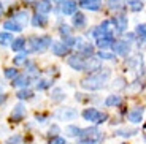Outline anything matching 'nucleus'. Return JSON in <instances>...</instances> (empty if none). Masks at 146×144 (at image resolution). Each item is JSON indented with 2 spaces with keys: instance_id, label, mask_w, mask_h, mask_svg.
<instances>
[{
  "instance_id": "c03bdc74",
  "label": "nucleus",
  "mask_w": 146,
  "mask_h": 144,
  "mask_svg": "<svg viewBox=\"0 0 146 144\" xmlns=\"http://www.w3.org/2000/svg\"><path fill=\"white\" fill-rule=\"evenodd\" d=\"M125 81H124V78H117L116 79V84H113V87H117V89H121V87H125Z\"/></svg>"
},
{
  "instance_id": "a19ab883",
  "label": "nucleus",
  "mask_w": 146,
  "mask_h": 144,
  "mask_svg": "<svg viewBox=\"0 0 146 144\" xmlns=\"http://www.w3.org/2000/svg\"><path fill=\"white\" fill-rule=\"evenodd\" d=\"M24 67H26V70H27V73H29V75H33V73H36V68H35V63H33V62L27 60L26 63H24Z\"/></svg>"
},
{
  "instance_id": "a878e982",
  "label": "nucleus",
  "mask_w": 146,
  "mask_h": 144,
  "mask_svg": "<svg viewBox=\"0 0 146 144\" xmlns=\"http://www.w3.org/2000/svg\"><path fill=\"white\" fill-rule=\"evenodd\" d=\"M51 100L56 101V103H60V101H64V100H65V92H64L62 89L56 87V89L51 92Z\"/></svg>"
},
{
  "instance_id": "aec40b11",
  "label": "nucleus",
  "mask_w": 146,
  "mask_h": 144,
  "mask_svg": "<svg viewBox=\"0 0 146 144\" xmlns=\"http://www.w3.org/2000/svg\"><path fill=\"white\" fill-rule=\"evenodd\" d=\"M73 27H76V29H83L84 25H86V16L83 15V13H80V11H76V13H73Z\"/></svg>"
},
{
  "instance_id": "e433bc0d",
  "label": "nucleus",
  "mask_w": 146,
  "mask_h": 144,
  "mask_svg": "<svg viewBox=\"0 0 146 144\" xmlns=\"http://www.w3.org/2000/svg\"><path fill=\"white\" fill-rule=\"evenodd\" d=\"M49 144H67L65 138L59 136V135H54V136L49 138Z\"/></svg>"
},
{
  "instance_id": "b1692460",
  "label": "nucleus",
  "mask_w": 146,
  "mask_h": 144,
  "mask_svg": "<svg viewBox=\"0 0 146 144\" xmlns=\"http://www.w3.org/2000/svg\"><path fill=\"white\" fill-rule=\"evenodd\" d=\"M11 19H15V21H18L19 24H27V21H29V13H27V10H21V11H16L15 15H13V18Z\"/></svg>"
},
{
  "instance_id": "7ed1b4c3",
  "label": "nucleus",
  "mask_w": 146,
  "mask_h": 144,
  "mask_svg": "<svg viewBox=\"0 0 146 144\" xmlns=\"http://www.w3.org/2000/svg\"><path fill=\"white\" fill-rule=\"evenodd\" d=\"M81 144H95L102 139V133L97 127H89V128H83L81 135L78 136Z\"/></svg>"
},
{
  "instance_id": "ea45409f",
  "label": "nucleus",
  "mask_w": 146,
  "mask_h": 144,
  "mask_svg": "<svg viewBox=\"0 0 146 144\" xmlns=\"http://www.w3.org/2000/svg\"><path fill=\"white\" fill-rule=\"evenodd\" d=\"M70 32H72V29H70L68 25H65V24H64V25H60V27H59V33L62 35V38H64V36H68V35H72V33H70Z\"/></svg>"
},
{
  "instance_id": "58836bf2",
  "label": "nucleus",
  "mask_w": 146,
  "mask_h": 144,
  "mask_svg": "<svg viewBox=\"0 0 146 144\" xmlns=\"http://www.w3.org/2000/svg\"><path fill=\"white\" fill-rule=\"evenodd\" d=\"M22 143V136L21 135H13L7 139V144H21Z\"/></svg>"
},
{
  "instance_id": "473e14b6",
  "label": "nucleus",
  "mask_w": 146,
  "mask_h": 144,
  "mask_svg": "<svg viewBox=\"0 0 146 144\" xmlns=\"http://www.w3.org/2000/svg\"><path fill=\"white\" fill-rule=\"evenodd\" d=\"M3 75H5V78H7V79H10V81H11V79H15L16 76L19 75V71L15 68V67H10V68H5Z\"/></svg>"
},
{
  "instance_id": "f8f14e48",
  "label": "nucleus",
  "mask_w": 146,
  "mask_h": 144,
  "mask_svg": "<svg viewBox=\"0 0 146 144\" xmlns=\"http://www.w3.org/2000/svg\"><path fill=\"white\" fill-rule=\"evenodd\" d=\"M11 86L13 87H27L32 81V76L30 75H18L15 79H11Z\"/></svg>"
},
{
  "instance_id": "49530a36",
  "label": "nucleus",
  "mask_w": 146,
  "mask_h": 144,
  "mask_svg": "<svg viewBox=\"0 0 146 144\" xmlns=\"http://www.w3.org/2000/svg\"><path fill=\"white\" fill-rule=\"evenodd\" d=\"M2 15H3V5L0 3V16H2Z\"/></svg>"
},
{
  "instance_id": "0eeeda50",
  "label": "nucleus",
  "mask_w": 146,
  "mask_h": 144,
  "mask_svg": "<svg viewBox=\"0 0 146 144\" xmlns=\"http://www.w3.org/2000/svg\"><path fill=\"white\" fill-rule=\"evenodd\" d=\"M111 49H113L114 55H127L129 52H130V43H129L127 40H119V41H114L113 46H111Z\"/></svg>"
},
{
  "instance_id": "cd10ccee",
  "label": "nucleus",
  "mask_w": 146,
  "mask_h": 144,
  "mask_svg": "<svg viewBox=\"0 0 146 144\" xmlns=\"http://www.w3.org/2000/svg\"><path fill=\"white\" fill-rule=\"evenodd\" d=\"M13 40L15 38L10 32H0V46H10Z\"/></svg>"
},
{
  "instance_id": "de8ad7c7",
  "label": "nucleus",
  "mask_w": 146,
  "mask_h": 144,
  "mask_svg": "<svg viewBox=\"0 0 146 144\" xmlns=\"http://www.w3.org/2000/svg\"><path fill=\"white\" fill-rule=\"evenodd\" d=\"M52 2H56V3H62L64 0H52Z\"/></svg>"
},
{
  "instance_id": "c85d7f7f",
  "label": "nucleus",
  "mask_w": 146,
  "mask_h": 144,
  "mask_svg": "<svg viewBox=\"0 0 146 144\" xmlns=\"http://www.w3.org/2000/svg\"><path fill=\"white\" fill-rule=\"evenodd\" d=\"M138 133V130H127V128H122V130H116L114 135L116 136H122V138H130V136H135Z\"/></svg>"
},
{
  "instance_id": "c9c22d12",
  "label": "nucleus",
  "mask_w": 146,
  "mask_h": 144,
  "mask_svg": "<svg viewBox=\"0 0 146 144\" xmlns=\"http://www.w3.org/2000/svg\"><path fill=\"white\" fill-rule=\"evenodd\" d=\"M135 33L141 38V40H146V24H138L137 25Z\"/></svg>"
},
{
  "instance_id": "bb28decb",
  "label": "nucleus",
  "mask_w": 146,
  "mask_h": 144,
  "mask_svg": "<svg viewBox=\"0 0 146 144\" xmlns=\"http://www.w3.org/2000/svg\"><path fill=\"white\" fill-rule=\"evenodd\" d=\"M81 130L83 128H80L76 125H68V127H65V135L70 138H78L81 135Z\"/></svg>"
},
{
  "instance_id": "7c9ffc66",
  "label": "nucleus",
  "mask_w": 146,
  "mask_h": 144,
  "mask_svg": "<svg viewBox=\"0 0 146 144\" xmlns=\"http://www.w3.org/2000/svg\"><path fill=\"white\" fill-rule=\"evenodd\" d=\"M129 8L132 11H141L143 10V2L141 0H129Z\"/></svg>"
},
{
  "instance_id": "9b49d317",
  "label": "nucleus",
  "mask_w": 146,
  "mask_h": 144,
  "mask_svg": "<svg viewBox=\"0 0 146 144\" xmlns=\"http://www.w3.org/2000/svg\"><path fill=\"white\" fill-rule=\"evenodd\" d=\"M102 68V60H100L99 57H94V55H91V57H88V60H86V68H84V71H97V70Z\"/></svg>"
},
{
  "instance_id": "423d86ee",
  "label": "nucleus",
  "mask_w": 146,
  "mask_h": 144,
  "mask_svg": "<svg viewBox=\"0 0 146 144\" xmlns=\"http://www.w3.org/2000/svg\"><path fill=\"white\" fill-rule=\"evenodd\" d=\"M86 60H88V57L84 54H81V52H78V54L68 57L67 63H68L70 68L76 70V71H84V68H86Z\"/></svg>"
},
{
  "instance_id": "f704fd0d",
  "label": "nucleus",
  "mask_w": 146,
  "mask_h": 144,
  "mask_svg": "<svg viewBox=\"0 0 146 144\" xmlns=\"http://www.w3.org/2000/svg\"><path fill=\"white\" fill-rule=\"evenodd\" d=\"M106 7L110 10H119L122 7V0H106Z\"/></svg>"
},
{
  "instance_id": "a18cd8bd",
  "label": "nucleus",
  "mask_w": 146,
  "mask_h": 144,
  "mask_svg": "<svg viewBox=\"0 0 146 144\" xmlns=\"http://www.w3.org/2000/svg\"><path fill=\"white\" fill-rule=\"evenodd\" d=\"M7 100H8V97H7V95H5V94H0V106H2V104H3Z\"/></svg>"
},
{
  "instance_id": "2f4dec72",
  "label": "nucleus",
  "mask_w": 146,
  "mask_h": 144,
  "mask_svg": "<svg viewBox=\"0 0 146 144\" xmlns=\"http://www.w3.org/2000/svg\"><path fill=\"white\" fill-rule=\"evenodd\" d=\"M52 86V79H40L36 83V90H46Z\"/></svg>"
},
{
  "instance_id": "6ab92c4d",
  "label": "nucleus",
  "mask_w": 146,
  "mask_h": 144,
  "mask_svg": "<svg viewBox=\"0 0 146 144\" xmlns=\"http://www.w3.org/2000/svg\"><path fill=\"white\" fill-rule=\"evenodd\" d=\"M5 30H8V32H22V29H24V25L19 24L18 21H15V19H8L7 22L3 24Z\"/></svg>"
},
{
  "instance_id": "dca6fc26",
  "label": "nucleus",
  "mask_w": 146,
  "mask_h": 144,
  "mask_svg": "<svg viewBox=\"0 0 146 144\" xmlns=\"http://www.w3.org/2000/svg\"><path fill=\"white\" fill-rule=\"evenodd\" d=\"M80 5L89 11H97L102 7V0H81Z\"/></svg>"
},
{
  "instance_id": "6e6552de",
  "label": "nucleus",
  "mask_w": 146,
  "mask_h": 144,
  "mask_svg": "<svg viewBox=\"0 0 146 144\" xmlns=\"http://www.w3.org/2000/svg\"><path fill=\"white\" fill-rule=\"evenodd\" d=\"M49 48H51V52L57 57H64L70 52V46H67L64 41H52Z\"/></svg>"
},
{
  "instance_id": "412c9836",
  "label": "nucleus",
  "mask_w": 146,
  "mask_h": 144,
  "mask_svg": "<svg viewBox=\"0 0 146 144\" xmlns=\"http://www.w3.org/2000/svg\"><path fill=\"white\" fill-rule=\"evenodd\" d=\"M30 24L33 25V27H44V25L48 24V18L46 15H41V13H36L35 16H33L32 19H30Z\"/></svg>"
},
{
  "instance_id": "ddd939ff",
  "label": "nucleus",
  "mask_w": 146,
  "mask_h": 144,
  "mask_svg": "<svg viewBox=\"0 0 146 144\" xmlns=\"http://www.w3.org/2000/svg\"><path fill=\"white\" fill-rule=\"evenodd\" d=\"M111 21H113V24H114V29H116L119 33H124L125 30H127L129 21H127V18H125V16H117V18L111 19Z\"/></svg>"
},
{
  "instance_id": "79ce46f5",
  "label": "nucleus",
  "mask_w": 146,
  "mask_h": 144,
  "mask_svg": "<svg viewBox=\"0 0 146 144\" xmlns=\"http://www.w3.org/2000/svg\"><path fill=\"white\" fill-rule=\"evenodd\" d=\"M57 133H60V128H59V125H56V124H52L51 127H49V136H54V135H57Z\"/></svg>"
},
{
  "instance_id": "4be33fe9",
  "label": "nucleus",
  "mask_w": 146,
  "mask_h": 144,
  "mask_svg": "<svg viewBox=\"0 0 146 144\" xmlns=\"http://www.w3.org/2000/svg\"><path fill=\"white\" fill-rule=\"evenodd\" d=\"M121 103H122V98H121V95H116V94L108 95L105 100V106H108V108H116Z\"/></svg>"
},
{
  "instance_id": "f03ea898",
  "label": "nucleus",
  "mask_w": 146,
  "mask_h": 144,
  "mask_svg": "<svg viewBox=\"0 0 146 144\" xmlns=\"http://www.w3.org/2000/svg\"><path fill=\"white\" fill-rule=\"evenodd\" d=\"M51 43H52V38L49 35H41V36L33 35L26 41V44H27L26 54H30V52H38V54H41V52H44L48 48L51 46Z\"/></svg>"
},
{
  "instance_id": "f3484780",
  "label": "nucleus",
  "mask_w": 146,
  "mask_h": 144,
  "mask_svg": "<svg viewBox=\"0 0 146 144\" xmlns=\"http://www.w3.org/2000/svg\"><path fill=\"white\" fill-rule=\"evenodd\" d=\"M99 29H100V32H102V36L103 35H113V32L116 29H114V24H113V21L111 19H106V21H103L102 24L99 25Z\"/></svg>"
},
{
  "instance_id": "f257e3e1",
  "label": "nucleus",
  "mask_w": 146,
  "mask_h": 144,
  "mask_svg": "<svg viewBox=\"0 0 146 144\" xmlns=\"http://www.w3.org/2000/svg\"><path fill=\"white\" fill-rule=\"evenodd\" d=\"M110 76H111V70L110 68H100L94 75L84 78L80 84L84 90H100L105 87V83L110 79Z\"/></svg>"
},
{
  "instance_id": "393cba45",
  "label": "nucleus",
  "mask_w": 146,
  "mask_h": 144,
  "mask_svg": "<svg viewBox=\"0 0 146 144\" xmlns=\"http://www.w3.org/2000/svg\"><path fill=\"white\" fill-rule=\"evenodd\" d=\"M16 98L18 100H30V98H33V92L30 89H27V87H22L21 90H18L16 92Z\"/></svg>"
},
{
  "instance_id": "20e7f679",
  "label": "nucleus",
  "mask_w": 146,
  "mask_h": 144,
  "mask_svg": "<svg viewBox=\"0 0 146 144\" xmlns=\"http://www.w3.org/2000/svg\"><path fill=\"white\" fill-rule=\"evenodd\" d=\"M81 116H83L84 120H88L91 124H97V125L108 120V114L106 112H100L99 109H95V108H86L81 112Z\"/></svg>"
},
{
  "instance_id": "a211bd4d",
  "label": "nucleus",
  "mask_w": 146,
  "mask_h": 144,
  "mask_svg": "<svg viewBox=\"0 0 146 144\" xmlns=\"http://www.w3.org/2000/svg\"><path fill=\"white\" fill-rule=\"evenodd\" d=\"M35 7H36V13H41V15H48L52 10L49 0H38Z\"/></svg>"
},
{
  "instance_id": "39448f33",
  "label": "nucleus",
  "mask_w": 146,
  "mask_h": 144,
  "mask_svg": "<svg viewBox=\"0 0 146 144\" xmlns=\"http://www.w3.org/2000/svg\"><path fill=\"white\" fill-rule=\"evenodd\" d=\"M54 117L57 120H75L78 117V111L75 108H70V106H65V108H59L57 111L54 112Z\"/></svg>"
},
{
  "instance_id": "1a4fd4ad",
  "label": "nucleus",
  "mask_w": 146,
  "mask_h": 144,
  "mask_svg": "<svg viewBox=\"0 0 146 144\" xmlns=\"http://www.w3.org/2000/svg\"><path fill=\"white\" fill-rule=\"evenodd\" d=\"M24 117H26V104L18 103L15 108H13V111H11L10 120L11 122H21V120H24Z\"/></svg>"
},
{
  "instance_id": "c756f323",
  "label": "nucleus",
  "mask_w": 146,
  "mask_h": 144,
  "mask_svg": "<svg viewBox=\"0 0 146 144\" xmlns=\"http://www.w3.org/2000/svg\"><path fill=\"white\" fill-rule=\"evenodd\" d=\"M80 52H81V54H84L86 57H91V55H94V54H95L94 46H92V44H89V43H84L83 46H81Z\"/></svg>"
},
{
  "instance_id": "4c0bfd02",
  "label": "nucleus",
  "mask_w": 146,
  "mask_h": 144,
  "mask_svg": "<svg viewBox=\"0 0 146 144\" xmlns=\"http://www.w3.org/2000/svg\"><path fill=\"white\" fill-rule=\"evenodd\" d=\"M97 57H99L100 60H114V52L113 54H108V52L100 51V52H97Z\"/></svg>"
},
{
  "instance_id": "09e8293b",
  "label": "nucleus",
  "mask_w": 146,
  "mask_h": 144,
  "mask_svg": "<svg viewBox=\"0 0 146 144\" xmlns=\"http://www.w3.org/2000/svg\"><path fill=\"white\" fill-rule=\"evenodd\" d=\"M26 3H32V2H35V0H24Z\"/></svg>"
},
{
  "instance_id": "8fccbe9b",
  "label": "nucleus",
  "mask_w": 146,
  "mask_h": 144,
  "mask_svg": "<svg viewBox=\"0 0 146 144\" xmlns=\"http://www.w3.org/2000/svg\"><path fill=\"white\" fill-rule=\"evenodd\" d=\"M145 143H146V135H145Z\"/></svg>"
},
{
  "instance_id": "3c124183",
  "label": "nucleus",
  "mask_w": 146,
  "mask_h": 144,
  "mask_svg": "<svg viewBox=\"0 0 146 144\" xmlns=\"http://www.w3.org/2000/svg\"><path fill=\"white\" fill-rule=\"evenodd\" d=\"M0 90H2V84H0Z\"/></svg>"
},
{
  "instance_id": "2eb2a0df",
  "label": "nucleus",
  "mask_w": 146,
  "mask_h": 144,
  "mask_svg": "<svg viewBox=\"0 0 146 144\" xmlns=\"http://www.w3.org/2000/svg\"><path fill=\"white\" fill-rule=\"evenodd\" d=\"M114 43V38L113 35H103V36H99L97 38V46L100 48V49H108V48H111Z\"/></svg>"
},
{
  "instance_id": "37998d69",
  "label": "nucleus",
  "mask_w": 146,
  "mask_h": 144,
  "mask_svg": "<svg viewBox=\"0 0 146 144\" xmlns=\"http://www.w3.org/2000/svg\"><path fill=\"white\" fill-rule=\"evenodd\" d=\"M35 119H36V122L43 124V122H46V119H48V114H38V112H36Z\"/></svg>"
},
{
  "instance_id": "72a5a7b5",
  "label": "nucleus",
  "mask_w": 146,
  "mask_h": 144,
  "mask_svg": "<svg viewBox=\"0 0 146 144\" xmlns=\"http://www.w3.org/2000/svg\"><path fill=\"white\" fill-rule=\"evenodd\" d=\"M27 62V54L24 52V54H18L16 57H13V65L15 67H19V65H24Z\"/></svg>"
},
{
  "instance_id": "4468645a",
  "label": "nucleus",
  "mask_w": 146,
  "mask_h": 144,
  "mask_svg": "<svg viewBox=\"0 0 146 144\" xmlns=\"http://www.w3.org/2000/svg\"><path fill=\"white\" fill-rule=\"evenodd\" d=\"M76 3L73 2V0H64L62 3H60V11H62L64 15H73V13H76Z\"/></svg>"
},
{
  "instance_id": "9d476101",
  "label": "nucleus",
  "mask_w": 146,
  "mask_h": 144,
  "mask_svg": "<svg viewBox=\"0 0 146 144\" xmlns=\"http://www.w3.org/2000/svg\"><path fill=\"white\" fill-rule=\"evenodd\" d=\"M143 114H145V108L137 106V108H133L127 114V119H129V122H132V124H140L143 120Z\"/></svg>"
},
{
  "instance_id": "5701e85b",
  "label": "nucleus",
  "mask_w": 146,
  "mask_h": 144,
  "mask_svg": "<svg viewBox=\"0 0 146 144\" xmlns=\"http://www.w3.org/2000/svg\"><path fill=\"white\" fill-rule=\"evenodd\" d=\"M11 49L15 51V52H19V51L26 49V38H22V36H18V38H15V40L11 41Z\"/></svg>"
}]
</instances>
